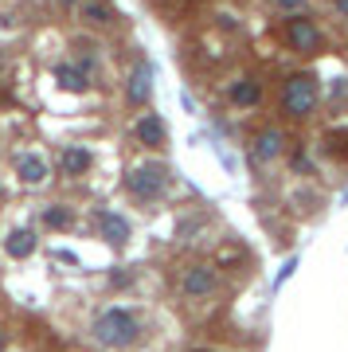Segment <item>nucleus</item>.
Returning <instances> with one entry per match:
<instances>
[{
  "label": "nucleus",
  "instance_id": "nucleus-1",
  "mask_svg": "<svg viewBox=\"0 0 348 352\" xmlns=\"http://www.w3.org/2000/svg\"><path fill=\"white\" fill-rule=\"evenodd\" d=\"M90 337L98 340L102 349H129L137 344L141 337V325H137V317L129 309H106V314L90 325Z\"/></svg>",
  "mask_w": 348,
  "mask_h": 352
},
{
  "label": "nucleus",
  "instance_id": "nucleus-2",
  "mask_svg": "<svg viewBox=\"0 0 348 352\" xmlns=\"http://www.w3.org/2000/svg\"><path fill=\"white\" fill-rule=\"evenodd\" d=\"M317 102H321V82H317V75L298 71V75L286 78V87H282V113H286V118L305 122V118L317 110Z\"/></svg>",
  "mask_w": 348,
  "mask_h": 352
},
{
  "label": "nucleus",
  "instance_id": "nucleus-3",
  "mask_svg": "<svg viewBox=\"0 0 348 352\" xmlns=\"http://www.w3.org/2000/svg\"><path fill=\"white\" fill-rule=\"evenodd\" d=\"M282 39H286V47L294 55H313V51H321L325 36H321V24L313 20L309 12H294L282 20Z\"/></svg>",
  "mask_w": 348,
  "mask_h": 352
},
{
  "label": "nucleus",
  "instance_id": "nucleus-4",
  "mask_svg": "<svg viewBox=\"0 0 348 352\" xmlns=\"http://www.w3.org/2000/svg\"><path fill=\"white\" fill-rule=\"evenodd\" d=\"M164 184H168V168H164V164H141V168H133V173L125 176V188L145 204L157 200L164 192Z\"/></svg>",
  "mask_w": 348,
  "mask_h": 352
},
{
  "label": "nucleus",
  "instance_id": "nucleus-5",
  "mask_svg": "<svg viewBox=\"0 0 348 352\" xmlns=\"http://www.w3.org/2000/svg\"><path fill=\"white\" fill-rule=\"evenodd\" d=\"M180 289H184V298H212L215 289H219V270L208 263L188 266L184 274H180Z\"/></svg>",
  "mask_w": 348,
  "mask_h": 352
},
{
  "label": "nucleus",
  "instance_id": "nucleus-6",
  "mask_svg": "<svg viewBox=\"0 0 348 352\" xmlns=\"http://www.w3.org/2000/svg\"><path fill=\"white\" fill-rule=\"evenodd\" d=\"M250 153H254V161L259 164H274L282 161V153H286V133L278 126H266L254 133V141H250Z\"/></svg>",
  "mask_w": 348,
  "mask_h": 352
},
{
  "label": "nucleus",
  "instance_id": "nucleus-7",
  "mask_svg": "<svg viewBox=\"0 0 348 352\" xmlns=\"http://www.w3.org/2000/svg\"><path fill=\"white\" fill-rule=\"evenodd\" d=\"M262 94H266V90H262V82L254 75H239L235 82L227 87V102H231L235 110H254L262 102Z\"/></svg>",
  "mask_w": 348,
  "mask_h": 352
},
{
  "label": "nucleus",
  "instance_id": "nucleus-8",
  "mask_svg": "<svg viewBox=\"0 0 348 352\" xmlns=\"http://www.w3.org/2000/svg\"><path fill=\"white\" fill-rule=\"evenodd\" d=\"M125 98H129V106H145V102L153 98V67L149 63H137L133 71H129Z\"/></svg>",
  "mask_w": 348,
  "mask_h": 352
},
{
  "label": "nucleus",
  "instance_id": "nucleus-9",
  "mask_svg": "<svg viewBox=\"0 0 348 352\" xmlns=\"http://www.w3.org/2000/svg\"><path fill=\"white\" fill-rule=\"evenodd\" d=\"M94 157H90L87 145H63L59 149V173L63 176H87Z\"/></svg>",
  "mask_w": 348,
  "mask_h": 352
},
{
  "label": "nucleus",
  "instance_id": "nucleus-10",
  "mask_svg": "<svg viewBox=\"0 0 348 352\" xmlns=\"http://www.w3.org/2000/svg\"><path fill=\"white\" fill-rule=\"evenodd\" d=\"M16 176H20V184H28V188H39V184L47 180V161H43L39 153H28V157H20V164H16Z\"/></svg>",
  "mask_w": 348,
  "mask_h": 352
},
{
  "label": "nucleus",
  "instance_id": "nucleus-11",
  "mask_svg": "<svg viewBox=\"0 0 348 352\" xmlns=\"http://www.w3.org/2000/svg\"><path fill=\"white\" fill-rule=\"evenodd\" d=\"M164 122H161V113H141L137 118V126H133V138L141 141V145H161L164 141Z\"/></svg>",
  "mask_w": 348,
  "mask_h": 352
},
{
  "label": "nucleus",
  "instance_id": "nucleus-12",
  "mask_svg": "<svg viewBox=\"0 0 348 352\" xmlns=\"http://www.w3.org/2000/svg\"><path fill=\"white\" fill-rule=\"evenodd\" d=\"M55 82H59L63 90L83 94V90L90 87V71H83V63H59L55 67Z\"/></svg>",
  "mask_w": 348,
  "mask_h": 352
},
{
  "label": "nucleus",
  "instance_id": "nucleus-13",
  "mask_svg": "<svg viewBox=\"0 0 348 352\" xmlns=\"http://www.w3.org/2000/svg\"><path fill=\"white\" fill-rule=\"evenodd\" d=\"M78 16H83V24H94V28L113 24V8L106 0H83V4H78Z\"/></svg>",
  "mask_w": 348,
  "mask_h": 352
},
{
  "label": "nucleus",
  "instance_id": "nucleus-14",
  "mask_svg": "<svg viewBox=\"0 0 348 352\" xmlns=\"http://www.w3.org/2000/svg\"><path fill=\"white\" fill-rule=\"evenodd\" d=\"M98 223H102V239L106 243H125L129 239V223H125L118 212H102Z\"/></svg>",
  "mask_w": 348,
  "mask_h": 352
},
{
  "label": "nucleus",
  "instance_id": "nucleus-15",
  "mask_svg": "<svg viewBox=\"0 0 348 352\" xmlns=\"http://www.w3.org/2000/svg\"><path fill=\"white\" fill-rule=\"evenodd\" d=\"M4 251L12 254V258H28V254L36 251V235L28 227H16L12 235H8V243H4Z\"/></svg>",
  "mask_w": 348,
  "mask_h": 352
},
{
  "label": "nucleus",
  "instance_id": "nucleus-16",
  "mask_svg": "<svg viewBox=\"0 0 348 352\" xmlns=\"http://www.w3.org/2000/svg\"><path fill=\"white\" fill-rule=\"evenodd\" d=\"M43 223L47 227H67L71 223V208H67V204H51L47 212H43Z\"/></svg>",
  "mask_w": 348,
  "mask_h": 352
},
{
  "label": "nucleus",
  "instance_id": "nucleus-17",
  "mask_svg": "<svg viewBox=\"0 0 348 352\" xmlns=\"http://www.w3.org/2000/svg\"><path fill=\"white\" fill-rule=\"evenodd\" d=\"M329 153H333V157H345V161H348V129H345V133H333V138H329Z\"/></svg>",
  "mask_w": 348,
  "mask_h": 352
},
{
  "label": "nucleus",
  "instance_id": "nucleus-18",
  "mask_svg": "<svg viewBox=\"0 0 348 352\" xmlns=\"http://www.w3.org/2000/svg\"><path fill=\"white\" fill-rule=\"evenodd\" d=\"M305 4H309V0H274V8H278V12H286V16L305 12Z\"/></svg>",
  "mask_w": 348,
  "mask_h": 352
},
{
  "label": "nucleus",
  "instance_id": "nucleus-19",
  "mask_svg": "<svg viewBox=\"0 0 348 352\" xmlns=\"http://www.w3.org/2000/svg\"><path fill=\"white\" fill-rule=\"evenodd\" d=\"M333 8L340 12V20H348V0H333Z\"/></svg>",
  "mask_w": 348,
  "mask_h": 352
},
{
  "label": "nucleus",
  "instance_id": "nucleus-20",
  "mask_svg": "<svg viewBox=\"0 0 348 352\" xmlns=\"http://www.w3.org/2000/svg\"><path fill=\"white\" fill-rule=\"evenodd\" d=\"M55 4H59V8H78L83 0H55Z\"/></svg>",
  "mask_w": 348,
  "mask_h": 352
},
{
  "label": "nucleus",
  "instance_id": "nucleus-21",
  "mask_svg": "<svg viewBox=\"0 0 348 352\" xmlns=\"http://www.w3.org/2000/svg\"><path fill=\"white\" fill-rule=\"evenodd\" d=\"M4 344H8V340H4V329H0V352H4Z\"/></svg>",
  "mask_w": 348,
  "mask_h": 352
}]
</instances>
